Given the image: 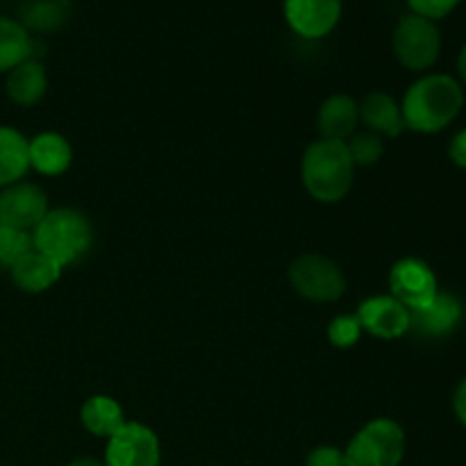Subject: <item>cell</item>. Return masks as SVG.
I'll use <instances>...</instances> for the list:
<instances>
[{"mask_svg": "<svg viewBox=\"0 0 466 466\" xmlns=\"http://www.w3.org/2000/svg\"><path fill=\"white\" fill-rule=\"evenodd\" d=\"M464 107V86L446 73H428L405 91L400 112L405 127L419 135H437L446 130Z\"/></svg>", "mask_w": 466, "mask_h": 466, "instance_id": "6da1fadb", "label": "cell"}, {"mask_svg": "<svg viewBox=\"0 0 466 466\" xmlns=\"http://www.w3.org/2000/svg\"><path fill=\"white\" fill-rule=\"evenodd\" d=\"M355 164L346 141L317 139L308 146L300 162L305 191L319 203H339L353 187Z\"/></svg>", "mask_w": 466, "mask_h": 466, "instance_id": "7a4b0ae2", "label": "cell"}, {"mask_svg": "<svg viewBox=\"0 0 466 466\" xmlns=\"http://www.w3.org/2000/svg\"><path fill=\"white\" fill-rule=\"evenodd\" d=\"M32 244L64 268L89 253L94 244V228L80 209L55 208L48 209L39 226L32 230Z\"/></svg>", "mask_w": 466, "mask_h": 466, "instance_id": "3957f363", "label": "cell"}, {"mask_svg": "<svg viewBox=\"0 0 466 466\" xmlns=\"http://www.w3.org/2000/svg\"><path fill=\"white\" fill-rule=\"evenodd\" d=\"M405 458V431L394 419H373L360 428L344 449L346 466H400Z\"/></svg>", "mask_w": 466, "mask_h": 466, "instance_id": "277c9868", "label": "cell"}, {"mask_svg": "<svg viewBox=\"0 0 466 466\" xmlns=\"http://www.w3.org/2000/svg\"><path fill=\"white\" fill-rule=\"evenodd\" d=\"M396 59L408 71L423 73L437 64L441 55V32L435 21L419 14H403L391 35Z\"/></svg>", "mask_w": 466, "mask_h": 466, "instance_id": "5b68a950", "label": "cell"}, {"mask_svg": "<svg viewBox=\"0 0 466 466\" xmlns=\"http://www.w3.org/2000/svg\"><path fill=\"white\" fill-rule=\"evenodd\" d=\"M289 282L296 294L312 303H335L344 296V271L321 253H305L289 267Z\"/></svg>", "mask_w": 466, "mask_h": 466, "instance_id": "8992f818", "label": "cell"}, {"mask_svg": "<svg viewBox=\"0 0 466 466\" xmlns=\"http://www.w3.org/2000/svg\"><path fill=\"white\" fill-rule=\"evenodd\" d=\"M105 466H159L162 464V446L157 435L148 426L137 421H126L107 440Z\"/></svg>", "mask_w": 466, "mask_h": 466, "instance_id": "52a82bcc", "label": "cell"}, {"mask_svg": "<svg viewBox=\"0 0 466 466\" xmlns=\"http://www.w3.org/2000/svg\"><path fill=\"white\" fill-rule=\"evenodd\" d=\"M440 294V282L431 264L419 258H403L390 271V296L414 312Z\"/></svg>", "mask_w": 466, "mask_h": 466, "instance_id": "ba28073f", "label": "cell"}, {"mask_svg": "<svg viewBox=\"0 0 466 466\" xmlns=\"http://www.w3.org/2000/svg\"><path fill=\"white\" fill-rule=\"evenodd\" d=\"M282 14L291 32L317 41L339 25L344 0H282Z\"/></svg>", "mask_w": 466, "mask_h": 466, "instance_id": "9c48e42d", "label": "cell"}, {"mask_svg": "<svg viewBox=\"0 0 466 466\" xmlns=\"http://www.w3.org/2000/svg\"><path fill=\"white\" fill-rule=\"evenodd\" d=\"M48 196L35 182H14L0 191V223L32 232L48 214Z\"/></svg>", "mask_w": 466, "mask_h": 466, "instance_id": "30bf717a", "label": "cell"}, {"mask_svg": "<svg viewBox=\"0 0 466 466\" xmlns=\"http://www.w3.org/2000/svg\"><path fill=\"white\" fill-rule=\"evenodd\" d=\"M358 321L362 332L378 339H399L410 332V309L400 305L394 296H373L358 309Z\"/></svg>", "mask_w": 466, "mask_h": 466, "instance_id": "8fae6325", "label": "cell"}, {"mask_svg": "<svg viewBox=\"0 0 466 466\" xmlns=\"http://www.w3.org/2000/svg\"><path fill=\"white\" fill-rule=\"evenodd\" d=\"M464 308L460 299H455L453 294H446V291H440L431 303L410 312V330L421 337L437 339V337L451 335L460 326Z\"/></svg>", "mask_w": 466, "mask_h": 466, "instance_id": "7c38bea8", "label": "cell"}, {"mask_svg": "<svg viewBox=\"0 0 466 466\" xmlns=\"http://www.w3.org/2000/svg\"><path fill=\"white\" fill-rule=\"evenodd\" d=\"M360 123V105L353 96L335 94L326 98L319 107L317 127L321 132V139L346 141L355 135V127Z\"/></svg>", "mask_w": 466, "mask_h": 466, "instance_id": "4fadbf2b", "label": "cell"}, {"mask_svg": "<svg viewBox=\"0 0 466 466\" xmlns=\"http://www.w3.org/2000/svg\"><path fill=\"white\" fill-rule=\"evenodd\" d=\"M48 91V73L39 59H25L5 77V94L12 103L21 107H32L39 103Z\"/></svg>", "mask_w": 466, "mask_h": 466, "instance_id": "5bb4252c", "label": "cell"}, {"mask_svg": "<svg viewBox=\"0 0 466 466\" xmlns=\"http://www.w3.org/2000/svg\"><path fill=\"white\" fill-rule=\"evenodd\" d=\"M73 12V0H21L16 21L30 35H50L62 30Z\"/></svg>", "mask_w": 466, "mask_h": 466, "instance_id": "9a60e30c", "label": "cell"}, {"mask_svg": "<svg viewBox=\"0 0 466 466\" xmlns=\"http://www.w3.org/2000/svg\"><path fill=\"white\" fill-rule=\"evenodd\" d=\"M360 121L380 137H399L405 130L400 103L387 91H371L360 103Z\"/></svg>", "mask_w": 466, "mask_h": 466, "instance_id": "2e32d148", "label": "cell"}, {"mask_svg": "<svg viewBox=\"0 0 466 466\" xmlns=\"http://www.w3.org/2000/svg\"><path fill=\"white\" fill-rule=\"evenodd\" d=\"M9 273H12V280L18 289L27 291V294H41L62 278V267L36 248H32L9 268Z\"/></svg>", "mask_w": 466, "mask_h": 466, "instance_id": "e0dca14e", "label": "cell"}, {"mask_svg": "<svg viewBox=\"0 0 466 466\" xmlns=\"http://www.w3.org/2000/svg\"><path fill=\"white\" fill-rule=\"evenodd\" d=\"M73 162V148L66 137L41 132L30 139V168L41 176H62Z\"/></svg>", "mask_w": 466, "mask_h": 466, "instance_id": "ac0fdd59", "label": "cell"}, {"mask_svg": "<svg viewBox=\"0 0 466 466\" xmlns=\"http://www.w3.org/2000/svg\"><path fill=\"white\" fill-rule=\"evenodd\" d=\"M30 171V139L9 126H0V187L21 182Z\"/></svg>", "mask_w": 466, "mask_h": 466, "instance_id": "d6986e66", "label": "cell"}, {"mask_svg": "<svg viewBox=\"0 0 466 466\" xmlns=\"http://www.w3.org/2000/svg\"><path fill=\"white\" fill-rule=\"evenodd\" d=\"M80 421L86 432L100 440H109L126 423V412L109 396H91L82 405Z\"/></svg>", "mask_w": 466, "mask_h": 466, "instance_id": "ffe728a7", "label": "cell"}, {"mask_svg": "<svg viewBox=\"0 0 466 466\" xmlns=\"http://www.w3.org/2000/svg\"><path fill=\"white\" fill-rule=\"evenodd\" d=\"M35 39L16 18L0 16V73L7 76L12 68L32 59Z\"/></svg>", "mask_w": 466, "mask_h": 466, "instance_id": "44dd1931", "label": "cell"}, {"mask_svg": "<svg viewBox=\"0 0 466 466\" xmlns=\"http://www.w3.org/2000/svg\"><path fill=\"white\" fill-rule=\"evenodd\" d=\"M346 148H349L350 159H353L355 168L358 167H373V164L380 162L382 153H385V144H382V137L376 132H355L349 141H346Z\"/></svg>", "mask_w": 466, "mask_h": 466, "instance_id": "7402d4cb", "label": "cell"}, {"mask_svg": "<svg viewBox=\"0 0 466 466\" xmlns=\"http://www.w3.org/2000/svg\"><path fill=\"white\" fill-rule=\"evenodd\" d=\"M32 248H35L32 232L16 230V228L0 223V268L9 271Z\"/></svg>", "mask_w": 466, "mask_h": 466, "instance_id": "603a6c76", "label": "cell"}, {"mask_svg": "<svg viewBox=\"0 0 466 466\" xmlns=\"http://www.w3.org/2000/svg\"><path fill=\"white\" fill-rule=\"evenodd\" d=\"M360 337H362V328H360V321L355 314L353 317H349V314L335 317L330 321V326H328V339L337 349H353L360 341Z\"/></svg>", "mask_w": 466, "mask_h": 466, "instance_id": "cb8c5ba5", "label": "cell"}, {"mask_svg": "<svg viewBox=\"0 0 466 466\" xmlns=\"http://www.w3.org/2000/svg\"><path fill=\"white\" fill-rule=\"evenodd\" d=\"M460 3H462V0H408L410 12L431 18V21L435 23L440 21V18L449 16Z\"/></svg>", "mask_w": 466, "mask_h": 466, "instance_id": "d4e9b609", "label": "cell"}, {"mask_svg": "<svg viewBox=\"0 0 466 466\" xmlns=\"http://www.w3.org/2000/svg\"><path fill=\"white\" fill-rule=\"evenodd\" d=\"M305 466H346L344 451L337 446H317L305 458Z\"/></svg>", "mask_w": 466, "mask_h": 466, "instance_id": "484cf974", "label": "cell"}, {"mask_svg": "<svg viewBox=\"0 0 466 466\" xmlns=\"http://www.w3.org/2000/svg\"><path fill=\"white\" fill-rule=\"evenodd\" d=\"M449 157L455 167L464 168L466 171V130H460L458 135L451 139L449 146Z\"/></svg>", "mask_w": 466, "mask_h": 466, "instance_id": "4316f807", "label": "cell"}, {"mask_svg": "<svg viewBox=\"0 0 466 466\" xmlns=\"http://www.w3.org/2000/svg\"><path fill=\"white\" fill-rule=\"evenodd\" d=\"M453 412L458 417V421L466 428V378L458 385L453 394Z\"/></svg>", "mask_w": 466, "mask_h": 466, "instance_id": "83f0119b", "label": "cell"}, {"mask_svg": "<svg viewBox=\"0 0 466 466\" xmlns=\"http://www.w3.org/2000/svg\"><path fill=\"white\" fill-rule=\"evenodd\" d=\"M458 80L460 85L466 86V44L462 46V50H460L458 55Z\"/></svg>", "mask_w": 466, "mask_h": 466, "instance_id": "f1b7e54d", "label": "cell"}, {"mask_svg": "<svg viewBox=\"0 0 466 466\" xmlns=\"http://www.w3.org/2000/svg\"><path fill=\"white\" fill-rule=\"evenodd\" d=\"M68 466H105V464L96 458H77V460H73Z\"/></svg>", "mask_w": 466, "mask_h": 466, "instance_id": "f546056e", "label": "cell"}]
</instances>
